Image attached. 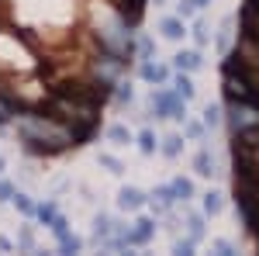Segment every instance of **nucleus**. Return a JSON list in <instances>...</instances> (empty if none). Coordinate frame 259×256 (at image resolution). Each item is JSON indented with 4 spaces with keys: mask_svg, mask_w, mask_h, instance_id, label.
I'll list each match as a JSON object with an SVG mask.
<instances>
[{
    "mask_svg": "<svg viewBox=\"0 0 259 256\" xmlns=\"http://www.w3.org/2000/svg\"><path fill=\"white\" fill-rule=\"evenodd\" d=\"M18 132L24 138V145L35 153H59L66 145H73L69 128L59 125L56 118H45V115H24L18 121Z\"/></svg>",
    "mask_w": 259,
    "mask_h": 256,
    "instance_id": "nucleus-1",
    "label": "nucleus"
},
{
    "mask_svg": "<svg viewBox=\"0 0 259 256\" xmlns=\"http://www.w3.org/2000/svg\"><path fill=\"white\" fill-rule=\"evenodd\" d=\"M149 107L156 111V118H173V121H187V100L177 97L173 90H152Z\"/></svg>",
    "mask_w": 259,
    "mask_h": 256,
    "instance_id": "nucleus-2",
    "label": "nucleus"
},
{
    "mask_svg": "<svg viewBox=\"0 0 259 256\" xmlns=\"http://www.w3.org/2000/svg\"><path fill=\"white\" fill-rule=\"evenodd\" d=\"M252 115H256V107H249V104H242V100H228V125H232V132L252 125V121H256Z\"/></svg>",
    "mask_w": 259,
    "mask_h": 256,
    "instance_id": "nucleus-3",
    "label": "nucleus"
},
{
    "mask_svg": "<svg viewBox=\"0 0 259 256\" xmlns=\"http://www.w3.org/2000/svg\"><path fill=\"white\" fill-rule=\"evenodd\" d=\"M152 236H156V222L152 218H139L135 229H128V246H145Z\"/></svg>",
    "mask_w": 259,
    "mask_h": 256,
    "instance_id": "nucleus-4",
    "label": "nucleus"
},
{
    "mask_svg": "<svg viewBox=\"0 0 259 256\" xmlns=\"http://www.w3.org/2000/svg\"><path fill=\"white\" fill-rule=\"evenodd\" d=\"M200 52L197 49H180L177 56H173V66H177L180 73H194V69H200Z\"/></svg>",
    "mask_w": 259,
    "mask_h": 256,
    "instance_id": "nucleus-5",
    "label": "nucleus"
},
{
    "mask_svg": "<svg viewBox=\"0 0 259 256\" xmlns=\"http://www.w3.org/2000/svg\"><path fill=\"white\" fill-rule=\"evenodd\" d=\"M159 31H162V39H169V42H183V35H187V21L183 18H162Z\"/></svg>",
    "mask_w": 259,
    "mask_h": 256,
    "instance_id": "nucleus-6",
    "label": "nucleus"
},
{
    "mask_svg": "<svg viewBox=\"0 0 259 256\" xmlns=\"http://www.w3.org/2000/svg\"><path fill=\"white\" fill-rule=\"evenodd\" d=\"M118 204L124 208V211H139L142 204H149V197L142 194L139 187H124V191L118 194Z\"/></svg>",
    "mask_w": 259,
    "mask_h": 256,
    "instance_id": "nucleus-7",
    "label": "nucleus"
},
{
    "mask_svg": "<svg viewBox=\"0 0 259 256\" xmlns=\"http://www.w3.org/2000/svg\"><path fill=\"white\" fill-rule=\"evenodd\" d=\"M149 204L156 208V215H162L166 208H173V204H177V197H173V187H169V184H166V187H156V194L149 197Z\"/></svg>",
    "mask_w": 259,
    "mask_h": 256,
    "instance_id": "nucleus-8",
    "label": "nucleus"
},
{
    "mask_svg": "<svg viewBox=\"0 0 259 256\" xmlns=\"http://www.w3.org/2000/svg\"><path fill=\"white\" fill-rule=\"evenodd\" d=\"M145 4H149V0H121V21H124V24H139Z\"/></svg>",
    "mask_w": 259,
    "mask_h": 256,
    "instance_id": "nucleus-9",
    "label": "nucleus"
},
{
    "mask_svg": "<svg viewBox=\"0 0 259 256\" xmlns=\"http://www.w3.org/2000/svg\"><path fill=\"white\" fill-rule=\"evenodd\" d=\"M194 173H197V177H214V173H218V166H214V156H211L207 149H200L197 156H194Z\"/></svg>",
    "mask_w": 259,
    "mask_h": 256,
    "instance_id": "nucleus-10",
    "label": "nucleus"
},
{
    "mask_svg": "<svg viewBox=\"0 0 259 256\" xmlns=\"http://www.w3.org/2000/svg\"><path fill=\"white\" fill-rule=\"evenodd\" d=\"M139 73H142V80H149V83H166V80H169V69L159 66V62H142Z\"/></svg>",
    "mask_w": 259,
    "mask_h": 256,
    "instance_id": "nucleus-11",
    "label": "nucleus"
},
{
    "mask_svg": "<svg viewBox=\"0 0 259 256\" xmlns=\"http://www.w3.org/2000/svg\"><path fill=\"white\" fill-rule=\"evenodd\" d=\"M235 142L249 145V149H259V121H252V125L239 128V132H235Z\"/></svg>",
    "mask_w": 259,
    "mask_h": 256,
    "instance_id": "nucleus-12",
    "label": "nucleus"
},
{
    "mask_svg": "<svg viewBox=\"0 0 259 256\" xmlns=\"http://www.w3.org/2000/svg\"><path fill=\"white\" fill-rule=\"evenodd\" d=\"M173 94L183 97V100H194V94H197V90H194V80L187 77V73H180V77L173 80Z\"/></svg>",
    "mask_w": 259,
    "mask_h": 256,
    "instance_id": "nucleus-13",
    "label": "nucleus"
},
{
    "mask_svg": "<svg viewBox=\"0 0 259 256\" xmlns=\"http://www.w3.org/2000/svg\"><path fill=\"white\" fill-rule=\"evenodd\" d=\"M169 187H173V197H177V201H183V204L194 197V180H187V177H177Z\"/></svg>",
    "mask_w": 259,
    "mask_h": 256,
    "instance_id": "nucleus-14",
    "label": "nucleus"
},
{
    "mask_svg": "<svg viewBox=\"0 0 259 256\" xmlns=\"http://www.w3.org/2000/svg\"><path fill=\"white\" fill-rule=\"evenodd\" d=\"M187 236L194 239V242L204 239V215H197V211H190V215H187Z\"/></svg>",
    "mask_w": 259,
    "mask_h": 256,
    "instance_id": "nucleus-15",
    "label": "nucleus"
},
{
    "mask_svg": "<svg viewBox=\"0 0 259 256\" xmlns=\"http://www.w3.org/2000/svg\"><path fill=\"white\" fill-rule=\"evenodd\" d=\"M200 208H204V215H218L221 208H225V197H221L218 191H207L204 201H200Z\"/></svg>",
    "mask_w": 259,
    "mask_h": 256,
    "instance_id": "nucleus-16",
    "label": "nucleus"
},
{
    "mask_svg": "<svg viewBox=\"0 0 259 256\" xmlns=\"http://www.w3.org/2000/svg\"><path fill=\"white\" fill-rule=\"evenodd\" d=\"M180 153H183V135H166L162 138V156L177 159Z\"/></svg>",
    "mask_w": 259,
    "mask_h": 256,
    "instance_id": "nucleus-17",
    "label": "nucleus"
},
{
    "mask_svg": "<svg viewBox=\"0 0 259 256\" xmlns=\"http://www.w3.org/2000/svg\"><path fill=\"white\" fill-rule=\"evenodd\" d=\"M156 145H159V142H156V132H152V128H145V132L139 135V149L145 153V156H152V153H156Z\"/></svg>",
    "mask_w": 259,
    "mask_h": 256,
    "instance_id": "nucleus-18",
    "label": "nucleus"
},
{
    "mask_svg": "<svg viewBox=\"0 0 259 256\" xmlns=\"http://www.w3.org/2000/svg\"><path fill=\"white\" fill-rule=\"evenodd\" d=\"M218 49L228 56L232 52V18H225V24H221V35H218Z\"/></svg>",
    "mask_w": 259,
    "mask_h": 256,
    "instance_id": "nucleus-19",
    "label": "nucleus"
},
{
    "mask_svg": "<svg viewBox=\"0 0 259 256\" xmlns=\"http://www.w3.org/2000/svg\"><path fill=\"white\" fill-rule=\"evenodd\" d=\"M221 125V107L218 104H207L204 107V128H218Z\"/></svg>",
    "mask_w": 259,
    "mask_h": 256,
    "instance_id": "nucleus-20",
    "label": "nucleus"
},
{
    "mask_svg": "<svg viewBox=\"0 0 259 256\" xmlns=\"http://www.w3.org/2000/svg\"><path fill=\"white\" fill-rule=\"evenodd\" d=\"M107 138H111V142H118V145H128V142H132V135H128V128H124V125H111V128H107Z\"/></svg>",
    "mask_w": 259,
    "mask_h": 256,
    "instance_id": "nucleus-21",
    "label": "nucleus"
},
{
    "mask_svg": "<svg viewBox=\"0 0 259 256\" xmlns=\"http://www.w3.org/2000/svg\"><path fill=\"white\" fill-rule=\"evenodd\" d=\"M187 31L194 35V42H197V45H207V42H211V35H207V24H204V21H194V28H187Z\"/></svg>",
    "mask_w": 259,
    "mask_h": 256,
    "instance_id": "nucleus-22",
    "label": "nucleus"
},
{
    "mask_svg": "<svg viewBox=\"0 0 259 256\" xmlns=\"http://www.w3.org/2000/svg\"><path fill=\"white\" fill-rule=\"evenodd\" d=\"M59 246H62V253H76V249H80V239L66 232V236H59Z\"/></svg>",
    "mask_w": 259,
    "mask_h": 256,
    "instance_id": "nucleus-23",
    "label": "nucleus"
},
{
    "mask_svg": "<svg viewBox=\"0 0 259 256\" xmlns=\"http://www.w3.org/2000/svg\"><path fill=\"white\" fill-rule=\"evenodd\" d=\"M194 11H197V4H194V0H183V4L177 7V18L187 21V18H194Z\"/></svg>",
    "mask_w": 259,
    "mask_h": 256,
    "instance_id": "nucleus-24",
    "label": "nucleus"
},
{
    "mask_svg": "<svg viewBox=\"0 0 259 256\" xmlns=\"http://www.w3.org/2000/svg\"><path fill=\"white\" fill-rule=\"evenodd\" d=\"M194 246H197V242H194L190 236H187V239H177V242H173V249H177V253H183V256L194 253Z\"/></svg>",
    "mask_w": 259,
    "mask_h": 256,
    "instance_id": "nucleus-25",
    "label": "nucleus"
},
{
    "mask_svg": "<svg viewBox=\"0 0 259 256\" xmlns=\"http://www.w3.org/2000/svg\"><path fill=\"white\" fill-rule=\"evenodd\" d=\"M100 166H107V170H111L114 177H118V173H124V166H121L114 156H100Z\"/></svg>",
    "mask_w": 259,
    "mask_h": 256,
    "instance_id": "nucleus-26",
    "label": "nucleus"
},
{
    "mask_svg": "<svg viewBox=\"0 0 259 256\" xmlns=\"http://www.w3.org/2000/svg\"><path fill=\"white\" fill-rule=\"evenodd\" d=\"M11 201L18 204V208H21V211H24V215H31V211H35V204H31V201H28V197H24V194H14V197H11Z\"/></svg>",
    "mask_w": 259,
    "mask_h": 256,
    "instance_id": "nucleus-27",
    "label": "nucleus"
},
{
    "mask_svg": "<svg viewBox=\"0 0 259 256\" xmlns=\"http://www.w3.org/2000/svg\"><path fill=\"white\" fill-rule=\"evenodd\" d=\"M211 246H214V249H218V253H225V256H232V253H235V246H232V242H228V239H214V242H211Z\"/></svg>",
    "mask_w": 259,
    "mask_h": 256,
    "instance_id": "nucleus-28",
    "label": "nucleus"
},
{
    "mask_svg": "<svg viewBox=\"0 0 259 256\" xmlns=\"http://www.w3.org/2000/svg\"><path fill=\"white\" fill-rule=\"evenodd\" d=\"M152 52H156V45H152V39H142V42H139V56H142V59H149Z\"/></svg>",
    "mask_w": 259,
    "mask_h": 256,
    "instance_id": "nucleus-29",
    "label": "nucleus"
},
{
    "mask_svg": "<svg viewBox=\"0 0 259 256\" xmlns=\"http://www.w3.org/2000/svg\"><path fill=\"white\" fill-rule=\"evenodd\" d=\"M35 211H38L41 222H49V225H52V218H56V208H52V204H41V208H35Z\"/></svg>",
    "mask_w": 259,
    "mask_h": 256,
    "instance_id": "nucleus-30",
    "label": "nucleus"
},
{
    "mask_svg": "<svg viewBox=\"0 0 259 256\" xmlns=\"http://www.w3.org/2000/svg\"><path fill=\"white\" fill-rule=\"evenodd\" d=\"M11 197H14V187L7 180H0V201H11Z\"/></svg>",
    "mask_w": 259,
    "mask_h": 256,
    "instance_id": "nucleus-31",
    "label": "nucleus"
},
{
    "mask_svg": "<svg viewBox=\"0 0 259 256\" xmlns=\"http://www.w3.org/2000/svg\"><path fill=\"white\" fill-rule=\"evenodd\" d=\"M187 135L190 138H204V125H187Z\"/></svg>",
    "mask_w": 259,
    "mask_h": 256,
    "instance_id": "nucleus-32",
    "label": "nucleus"
},
{
    "mask_svg": "<svg viewBox=\"0 0 259 256\" xmlns=\"http://www.w3.org/2000/svg\"><path fill=\"white\" fill-rule=\"evenodd\" d=\"M132 97H135V94H132V87H121V90H118V100H121V104H128Z\"/></svg>",
    "mask_w": 259,
    "mask_h": 256,
    "instance_id": "nucleus-33",
    "label": "nucleus"
},
{
    "mask_svg": "<svg viewBox=\"0 0 259 256\" xmlns=\"http://www.w3.org/2000/svg\"><path fill=\"white\" fill-rule=\"evenodd\" d=\"M194 4H197V7H204V4H207V0H194Z\"/></svg>",
    "mask_w": 259,
    "mask_h": 256,
    "instance_id": "nucleus-34",
    "label": "nucleus"
}]
</instances>
